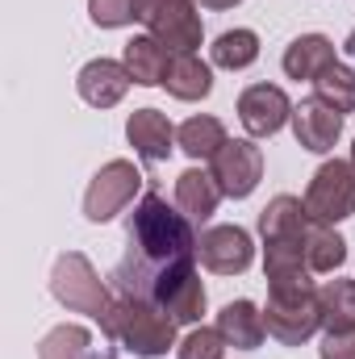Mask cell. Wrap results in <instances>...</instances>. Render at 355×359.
Wrapping results in <instances>:
<instances>
[{
  "instance_id": "obj_9",
  "label": "cell",
  "mask_w": 355,
  "mask_h": 359,
  "mask_svg": "<svg viewBox=\"0 0 355 359\" xmlns=\"http://www.w3.org/2000/svg\"><path fill=\"white\" fill-rule=\"evenodd\" d=\"M196 259L217 276H243L255 264V243L243 226H209L196 243Z\"/></svg>"
},
{
  "instance_id": "obj_4",
  "label": "cell",
  "mask_w": 355,
  "mask_h": 359,
  "mask_svg": "<svg viewBox=\"0 0 355 359\" xmlns=\"http://www.w3.org/2000/svg\"><path fill=\"white\" fill-rule=\"evenodd\" d=\"M305 213L309 222H322V226H339L355 217V163L351 159H326L309 188H305Z\"/></svg>"
},
{
  "instance_id": "obj_8",
  "label": "cell",
  "mask_w": 355,
  "mask_h": 359,
  "mask_svg": "<svg viewBox=\"0 0 355 359\" xmlns=\"http://www.w3.org/2000/svg\"><path fill=\"white\" fill-rule=\"evenodd\" d=\"M209 172L217 180L222 196L230 201H247L260 180H264V151L251 142V138H230L213 159H209Z\"/></svg>"
},
{
  "instance_id": "obj_16",
  "label": "cell",
  "mask_w": 355,
  "mask_h": 359,
  "mask_svg": "<svg viewBox=\"0 0 355 359\" xmlns=\"http://www.w3.org/2000/svg\"><path fill=\"white\" fill-rule=\"evenodd\" d=\"M330 63H339V55H335V42L326 34H301V38H293L284 46V59H280V67H284L288 80H309V84Z\"/></svg>"
},
{
  "instance_id": "obj_10",
  "label": "cell",
  "mask_w": 355,
  "mask_h": 359,
  "mask_svg": "<svg viewBox=\"0 0 355 359\" xmlns=\"http://www.w3.org/2000/svg\"><path fill=\"white\" fill-rule=\"evenodd\" d=\"M239 121L251 138H272L293 121V100L276 84H251L239 96Z\"/></svg>"
},
{
  "instance_id": "obj_17",
  "label": "cell",
  "mask_w": 355,
  "mask_h": 359,
  "mask_svg": "<svg viewBox=\"0 0 355 359\" xmlns=\"http://www.w3.org/2000/svg\"><path fill=\"white\" fill-rule=\"evenodd\" d=\"M305 230H309V213H305V201L301 196H272L260 213V234L264 243H305Z\"/></svg>"
},
{
  "instance_id": "obj_21",
  "label": "cell",
  "mask_w": 355,
  "mask_h": 359,
  "mask_svg": "<svg viewBox=\"0 0 355 359\" xmlns=\"http://www.w3.org/2000/svg\"><path fill=\"white\" fill-rule=\"evenodd\" d=\"M163 88L172 92L176 100H205L213 92V67L201 55H176L172 67H168Z\"/></svg>"
},
{
  "instance_id": "obj_27",
  "label": "cell",
  "mask_w": 355,
  "mask_h": 359,
  "mask_svg": "<svg viewBox=\"0 0 355 359\" xmlns=\"http://www.w3.org/2000/svg\"><path fill=\"white\" fill-rule=\"evenodd\" d=\"M163 313H168L176 326H196V322H201V313H205V284H201L196 271L163 301Z\"/></svg>"
},
{
  "instance_id": "obj_12",
  "label": "cell",
  "mask_w": 355,
  "mask_h": 359,
  "mask_svg": "<svg viewBox=\"0 0 355 359\" xmlns=\"http://www.w3.org/2000/svg\"><path fill=\"white\" fill-rule=\"evenodd\" d=\"M126 138H130L134 155L147 159V163H163L176 151V126L159 109H134L130 121H126Z\"/></svg>"
},
{
  "instance_id": "obj_14",
  "label": "cell",
  "mask_w": 355,
  "mask_h": 359,
  "mask_svg": "<svg viewBox=\"0 0 355 359\" xmlns=\"http://www.w3.org/2000/svg\"><path fill=\"white\" fill-rule=\"evenodd\" d=\"M130 72H126V63H117V59H92L80 67V76H76V92L88 100L92 109H113L126 92H130Z\"/></svg>"
},
{
  "instance_id": "obj_2",
  "label": "cell",
  "mask_w": 355,
  "mask_h": 359,
  "mask_svg": "<svg viewBox=\"0 0 355 359\" xmlns=\"http://www.w3.org/2000/svg\"><path fill=\"white\" fill-rule=\"evenodd\" d=\"M100 330H105V339L113 347H121V351H130L138 359H159V355H168L172 347H180L176 322L159 305L138 301V297H117L113 309L105 313Z\"/></svg>"
},
{
  "instance_id": "obj_3",
  "label": "cell",
  "mask_w": 355,
  "mask_h": 359,
  "mask_svg": "<svg viewBox=\"0 0 355 359\" xmlns=\"http://www.w3.org/2000/svg\"><path fill=\"white\" fill-rule=\"evenodd\" d=\"M51 292H55V301L63 305V309H72V313H84L92 322H105V313L113 309V292H109V284L96 276V268L88 264V255L84 251H63L59 259H55V268H51Z\"/></svg>"
},
{
  "instance_id": "obj_24",
  "label": "cell",
  "mask_w": 355,
  "mask_h": 359,
  "mask_svg": "<svg viewBox=\"0 0 355 359\" xmlns=\"http://www.w3.org/2000/svg\"><path fill=\"white\" fill-rule=\"evenodd\" d=\"M209 55H213V67H222V72H243V67H251V63L260 59V34H255V29H226V34L213 38Z\"/></svg>"
},
{
  "instance_id": "obj_25",
  "label": "cell",
  "mask_w": 355,
  "mask_h": 359,
  "mask_svg": "<svg viewBox=\"0 0 355 359\" xmlns=\"http://www.w3.org/2000/svg\"><path fill=\"white\" fill-rule=\"evenodd\" d=\"M38 359H100V355H96V343H92V334L84 326L63 322L38 343Z\"/></svg>"
},
{
  "instance_id": "obj_6",
  "label": "cell",
  "mask_w": 355,
  "mask_h": 359,
  "mask_svg": "<svg viewBox=\"0 0 355 359\" xmlns=\"http://www.w3.org/2000/svg\"><path fill=\"white\" fill-rule=\"evenodd\" d=\"M196 8H201L196 0H142V17L138 21L172 55H196V46L205 42V25H201Z\"/></svg>"
},
{
  "instance_id": "obj_20",
  "label": "cell",
  "mask_w": 355,
  "mask_h": 359,
  "mask_svg": "<svg viewBox=\"0 0 355 359\" xmlns=\"http://www.w3.org/2000/svg\"><path fill=\"white\" fill-rule=\"evenodd\" d=\"M305 259H309L314 276H335L347 264V238L335 226L309 222V230H305Z\"/></svg>"
},
{
  "instance_id": "obj_23",
  "label": "cell",
  "mask_w": 355,
  "mask_h": 359,
  "mask_svg": "<svg viewBox=\"0 0 355 359\" xmlns=\"http://www.w3.org/2000/svg\"><path fill=\"white\" fill-rule=\"evenodd\" d=\"M226 142H230V138H226V126H222L217 117H209V113L188 117V121L176 130V147L188 155V159H213Z\"/></svg>"
},
{
  "instance_id": "obj_18",
  "label": "cell",
  "mask_w": 355,
  "mask_h": 359,
  "mask_svg": "<svg viewBox=\"0 0 355 359\" xmlns=\"http://www.w3.org/2000/svg\"><path fill=\"white\" fill-rule=\"evenodd\" d=\"M217 330H222L226 347L255 351V347L264 343V334H267L264 309H255L251 301H230V305H222V313H217Z\"/></svg>"
},
{
  "instance_id": "obj_29",
  "label": "cell",
  "mask_w": 355,
  "mask_h": 359,
  "mask_svg": "<svg viewBox=\"0 0 355 359\" xmlns=\"http://www.w3.org/2000/svg\"><path fill=\"white\" fill-rule=\"evenodd\" d=\"M88 17L100 29H121L142 17V0H88Z\"/></svg>"
},
{
  "instance_id": "obj_11",
  "label": "cell",
  "mask_w": 355,
  "mask_h": 359,
  "mask_svg": "<svg viewBox=\"0 0 355 359\" xmlns=\"http://www.w3.org/2000/svg\"><path fill=\"white\" fill-rule=\"evenodd\" d=\"M293 134H297V147H305L314 155H326V151H335V142L343 134V113L330 109L326 100L309 96V100L293 104Z\"/></svg>"
},
{
  "instance_id": "obj_1",
  "label": "cell",
  "mask_w": 355,
  "mask_h": 359,
  "mask_svg": "<svg viewBox=\"0 0 355 359\" xmlns=\"http://www.w3.org/2000/svg\"><path fill=\"white\" fill-rule=\"evenodd\" d=\"M196 222L168 205L159 192H147L126 226V255L109 284L117 297H138L163 309V301L196 271Z\"/></svg>"
},
{
  "instance_id": "obj_19",
  "label": "cell",
  "mask_w": 355,
  "mask_h": 359,
  "mask_svg": "<svg viewBox=\"0 0 355 359\" xmlns=\"http://www.w3.org/2000/svg\"><path fill=\"white\" fill-rule=\"evenodd\" d=\"M217 201H222V188L213 172H201V168H188L176 176V205L184 217L192 222H209L217 213Z\"/></svg>"
},
{
  "instance_id": "obj_32",
  "label": "cell",
  "mask_w": 355,
  "mask_h": 359,
  "mask_svg": "<svg viewBox=\"0 0 355 359\" xmlns=\"http://www.w3.org/2000/svg\"><path fill=\"white\" fill-rule=\"evenodd\" d=\"M351 163H355V142H351Z\"/></svg>"
},
{
  "instance_id": "obj_15",
  "label": "cell",
  "mask_w": 355,
  "mask_h": 359,
  "mask_svg": "<svg viewBox=\"0 0 355 359\" xmlns=\"http://www.w3.org/2000/svg\"><path fill=\"white\" fill-rule=\"evenodd\" d=\"M172 59H176V55H172L159 38H151V34L130 38L126 50H121V63H126V72H130V80H134L138 88H159V84L168 80Z\"/></svg>"
},
{
  "instance_id": "obj_7",
  "label": "cell",
  "mask_w": 355,
  "mask_h": 359,
  "mask_svg": "<svg viewBox=\"0 0 355 359\" xmlns=\"http://www.w3.org/2000/svg\"><path fill=\"white\" fill-rule=\"evenodd\" d=\"M142 192V172L130 159H109L96 176H92L88 192H84V217L105 226L113 222L121 209L134 205V196Z\"/></svg>"
},
{
  "instance_id": "obj_31",
  "label": "cell",
  "mask_w": 355,
  "mask_h": 359,
  "mask_svg": "<svg viewBox=\"0 0 355 359\" xmlns=\"http://www.w3.org/2000/svg\"><path fill=\"white\" fill-rule=\"evenodd\" d=\"M201 8H209V13H222V8H234V4H243V0H196Z\"/></svg>"
},
{
  "instance_id": "obj_5",
  "label": "cell",
  "mask_w": 355,
  "mask_h": 359,
  "mask_svg": "<svg viewBox=\"0 0 355 359\" xmlns=\"http://www.w3.org/2000/svg\"><path fill=\"white\" fill-rule=\"evenodd\" d=\"M264 326L267 334L284 347H301L322 330V309H318V288L301 292H267L264 305Z\"/></svg>"
},
{
  "instance_id": "obj_26",
  "label": "cell",
  "mask_w": 355,
  "mask_h": 359,
  "mask_svg": "<svg viewBox=\"0 0 355 359\" xmlns=\"http://www.w3.org/2000/svg\"><path fill=\"white\" fill-rule=\"evenodd\" d=\"M314 96L326 100L330 109H339L343 117L355 113V72L347 63H330V67L314 80Z\"/></svg>"
},
{
  "instance_id": "obj_30",
  "label": "cell",
  "mask_w": 355,
  "mask_h": 359,
  "mask_svg": "<svg viewBox=\"0 0 355 359\" xmlns=\"http://www.w3.org/2000/svg\"><path fill=\"white\" fill-rule=\"evenodd\" d=\"M322 359H355V330H343V334H326L322 347H318Z\"/></svg>"
},
{
  "instance_id": "obj_13",
  "label": "cell",
  "mask_w": 355,
  "mask_h": 359,
  "mask_svg": "<svg viewBox=\"0 0 355 359\" xmlns=\"http://www.w3.org/2000/svg\"><path fill=\"white\" fill-rule=\"evenodd\" d=\"M264 276L267 292H301L314 288V271L305 259V243H264Z\"/></svg>"
},
{
  "instance_id": "obj_28",
  "label": "cell",
  "mask_w": 355,
  "mask_h": 359,
  "mask_svg": "<svg viewBox=\"0 0 355 359\" xmlns=\"http://www.w3.org/2000/svg\"><path fill=\"white\" fill-rule=\"evenodd\" d=\"M226 355V339L217 326H192L176 347V359H222Z\"/></svg>"
},
{
  "instance_id": "obj_22",
  "label": "cell",
  "mask_w": 355,
  "mask_h": 359,
  "mask_svg": "<svg viewBox=\"0 0 355 359\" xmlns=\"http://www.w3.org/2000/svg\"><path fill=\"white\" fill-rule=\"evenodd\" d=\"M318 309H322L326 334L355 330V280H326L318 288Z\"/></svg>"
}]
</instances>
